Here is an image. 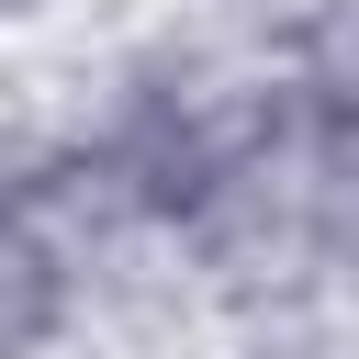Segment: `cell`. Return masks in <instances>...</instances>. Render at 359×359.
I'll use <instances>...</instances> for the list:
<instances>
[{"label": "cell", "instance_id": "obj_1", "mask_svg": "<svg viewBox=\"0 0 359 359\" xmlns=\"http://www.w3.org/2000/svg\"><path fill=\"white\" fill-rule=\"evenodd\" d=\"M45 325H56V247L0 202V359H11V348H34Z\"/></svg>", "mask_w": 359, "mask_h": 359}]
</instances>
